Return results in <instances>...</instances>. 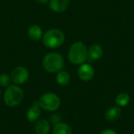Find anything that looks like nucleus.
<instances>
[{
    "label": "nucleus",
    "instance_id": "obj_1",
    "mask_svg": "<svg viewBox=\"0 0 134 134\" xmlns=\"http://www.w3.org/2000/svg\"><path fill=\"white\" fill-rule=\"evenodd\" d=\"M88 59V49L82 42H74L68 51V60L73 64H82Z\"/></svg>",
    "mask_w": 134,
    "mask_h": 134
},
{
    "label": "nucleus",
    "instance_id": "obj_2",
    "mask_svg": "<svg viewBox=\"0 0 134 134\" xmlns=\"http://www.w3.org/2000/svg\"><path fill=\"white\" fill-rule=\"evenodd\" d=\"M64 65V58L57 53H49L42 59V67L49 73L59 72L62 70Z\"/></svg>",
    "mask_w": 134,
    "mask_h": 134
},
{
    "label": "nucleus",
    "instance_id": "obj_3",
    "mask_svg": "<svg viewBox=\"0 0 134 134\" xmlns=\"http://www.w3.org/2000/svg\"><path fill=\"white\" fill-rule=\"evenodd\" d=\"M65 36L64 32L57 28L47 30L42 35V42L45 46L49 49L60 47L64 42Z\"/></svg>",
    "mask_w": 134,
    "mask_h": 134
},
{
    "label": "nucleus",
    "instance_id": "obj_4",
    "mask_svg": "<svg viewBox=\"0 0 134 134\" xmlns=\"http://www.w3.org/2000/svg\"><path fill=\"white\" fill-rule=\"evenodd\" d=\"M24 97L23 90L17 85H9L4 93V102L9 107H16L20 104Z\"/></svg>",
    "mask_w": 134,
    "mask_h": 134
},
{
    "label": "nucleus",
    "instance_id": "obj_5",
    "mask_svg": "<svg viewBox=\"0 0 134 134\" xmlns=\"http://www.w3.org/2000/svg\"><path fill=\"white\" fill-rule=\"evenodd\" d=\"M38 104L41 108L47 111H55L60 106V100L53 93H46L41 96Z\"/></svg>",
    "mask_w": 134,
    "mask_h": 134
},
{
    "label": "nucleus",
    "instance_id": "obj_6",
    "mask_svg": "<svg viewBox=\"0 0 134 134\" xmlns=\"http://www.w3.org/2000/svg\"><path fill=\"white\" fill-rule=\"evenodd\" d=\"M29 77V72L27 69L22 66L16 67L13 69L10 74L11 81L16 85H22L25 83Z\"/></svg>",
    "mask_w": 134,
    "mask_h": 134
},
{
    "label": "nucleus",
    "instance_id": "obj_7",
    "mask_svg": "<svg viewBox=\"0 0 134 134\" xmlns=\"http://www.w3.org/2000/svg\"><path fill=\"white\" fill-rule=\"evenodd\" d=\"M78 75L81 80L88 82L94 76V69L92 65L89 64H82L78 70Z\"/></svg>",
    "mask_w": 134,
    "mask_h": 134
},
{
    "label": "nucleus",
    "instance_id": "obj_8",
    "mask_svg": "<svg viewBox=\"0 0 134 134\" xmlns=\"http://www.w3.org/2000/svg\"><path fill=\"white\" fill-rule=\"evenodd\" d=\"M71 0H49L50 9L56 13L65 11L70 5Z\"/></svg>",
    "mask_w": 134,
    "mask_h": 134
},
{
    "label": "nucleus",
    "instance_id": "obj_9",
    "mask_svg": "<svg viewBox=\"0 0 134 134\" xmlns=\"http://www.w3.org/2000/svg\"><path fill=\"white\" fill-rule=\"evenodd\" d=\"M104 55V49L99 44H93L88 49V57L92 60H97Z\"/></svg>",
    "mask_w": 134,
    "mask_h": 134
},
{
    "label": "nucleus",
    "instance_id": "obj_10",
    "mask_svg": "<svg viewBox=\"0 0 134 134\" xmlns=\"http://www.w3.org/2000/svg\"><path fill=\"white\" fill-rule=\"evenodd\" d=\"M40 107L38 104V102H35L27 111V119L29 122H36L40 117L41 115V110Z\"/></svg>",
    "mask_w": 134,
    "mask_h": 134
},
{
    "label": "nucleus",
    "instance_id": "obj_11",
    "mask_svg": "<svg viewBox=\"0 0 134 134\" xmlns=\"http://www.w3.org/2000/svg\"><path fill=\"white\" fill-rule=\"evenodd\" d=\"M28 37L33 41H38L42 38V28L36 24H33L29 27L27 30Z\"/></svg>",
    "mask_w": 134,
    "mask_h": 134
},
{
    "label": "nucleus",
    "instance_id": "obj_12",
    "mask_svg": "<svg viewBox=\"0 0 134 134\" xmlns=\"http://www.w3.org/2000/svg\"><path fill=\"white\" fill-rule=\"evenodd\" d=\"M35 130L36 134H48L50 130V123L46 119L38 120L35 124Z\"/></svg>",
    "mask_w": 134,
    "mask_h": 134
},
{
    "label": "nucleus",
    "instance_id": "obj_13",
    "mask_svg": "<svg viewBox=\"0 0 134 134\" xmlns=\"http://www.w3.org/2000/svg\"><path fill=\"white\" fill-rule=\"evenodd\" d=\"M121 115V109L119 107H112L109 108L105 114V118L108 121L115 122Z\"/></svg>",
    "mask_w": 134,
    "mask_h": 134
},
{
    "label": "nucleus",
    "instance_id": "obj_14",
    "mask_svg": "<svg viewBox=\"0 0 134 134\" xmlns=\"http://www.w3.org/2000/svg\"><path fill=\"white\" fill-rule=\"evenodd\" d=\"M53 134H73L71 128L66 123L60 122L54 126Z\"/></svg>",
    "mask_w": 134,
    "mask_h": 134
},
{
    "label": "nucleus",
    "instance_id": "obj_15",
    "mask_svg": "<svg viewBox=\"0 0 134 134\" xmlns=\"http://www.w3.org/2000/svg\"><path fill=\"white\" fill-rule=\"evenodd\" d=\"M70 75L65 71H60L57 75V82L60 86H66L70 82Z\"/></svg>",
    "mask_w": 134,
    "mask_h": 134
},
{
    "label": "nucleus",
    "instance_id": "obj_16",
    "mask_svg": "<svg viewBox=\"0 0 134 134\" xmlns=\"http://www.w3.org/2000/svg\"><path fill=\"white\" fill-rule=\"evenodd\" d=\"M116 104L119 106L125 107L130 102V96L127 93H120L116 97Z\"/></svg>",
    "mask_w": 134,
    "mask_h": 134
},
{
    "label": "nucleus",
    "instance_id": "obj_17",
    "mask_svg": "<svg viewBox=\"0 0 134 134\" xmlns=\"http://www.w3.org/2000/svg\"><path fill=\"white\" fill-rule=\"evenodd\" d=\"M11 79L7 74H1L0 75V86L2 87H7L10 85Z\"/></svg>",
    "mask_w": 134,
    "mask_h": 134
},
{
    "label": "nucleus",
    "instance_id": "obj_18",
    "mask_svg": "<svg viewBox=\"0 0 134 134\" xmlns=\"http://www.w3.org/2000/svg\"><path fill=\"white\" fill-rule=\"evenodd\" d=\"M49 120H50V122H51L52 124H53L54 126L57 125V124H58V123H60V122H60L61 119H60V117L59 115H53L50 117Z\"/></svg>",
    "mask_w": 134,
    "mask_h": 134
},
{
    "label": "nucleus",
    "instance_id": "obj_19",
    "mask_svg": "<svg viewBox=\"0 0 134 134\" xmlns=\"http://www.w3.org/2000/svg\"><path fill=\"white\" fill-rule=\"evenodd\" d=\"M100 134H118L116 132H115L114 130H105L104 131L101 132Z\"/></svg>",
    "mask_w": 134,
    "mask_h": 134
},
{
    "label": "nucleus",
    "instance_id": "obj_20",
    "mask_svg": "<svg viewBox=\"0 0 134 134\" xmlns=\"http://www.w3.org/2000/svg\"><path fill=\"white\" fill-rule=\"evenodd\" d=\"M49 1V0H35V2H36L37 3L41 4V5H42V4H46V3H47Z\"/></svg>",
    "mask_w": 134,
    "mask_h": 134
},
{
    "label": "nucleus",
    "instance_id": "obj_21",
    "mask_svg": "<svg viewBox=\"0 0 134 134\" xmlns=\"http://www.w3.org/2000/svg\"><path fill=\"white\" fill-rule=\"evenodd\" d=\"M0 95H1V90H0Z\"/></svg>",
    "mask_w": 134,
    "mask_h": 134
}]
</instances>
